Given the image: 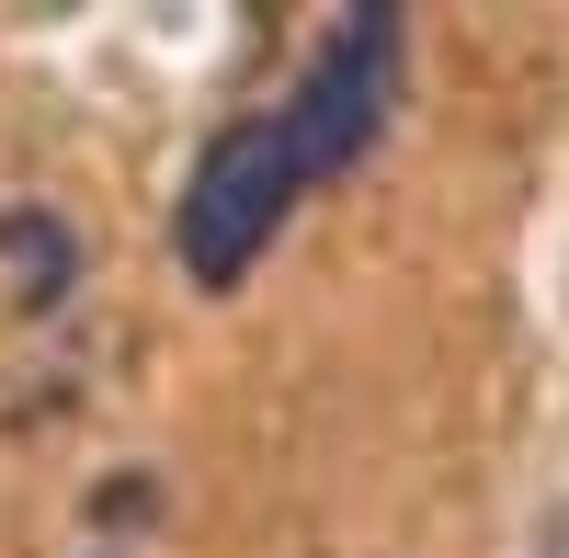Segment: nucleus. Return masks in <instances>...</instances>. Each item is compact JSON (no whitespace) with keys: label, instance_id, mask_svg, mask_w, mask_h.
<instances>
[{"label":"nucleus","instance_id":"obj_2","mask_svg":"<svg viewBox=\"0 0 569 558\" xmlns=\"http://www.w3.org/2000/svg\"><path fill=\"white\" fill-rule=\"evenodd\" d=\"M284 137H297V171L308 182H342L365 171V149L399 126V12H342L319 34L308 80L284 91Z\"/></svg>","mask_w":569,"mask_h":558},{"label":"nucleus","instance_id":"obj_3","mask_svg":"<svg viewBox=\"0 0 569 558\" xmlns=\"http://www.w3.org/2000/svg\"><path fill=\"white\" fill-rule=\"evenodd\" d=\"M0 262H12L23 308H58V297H69V273H80V240H69V217H58V206H0Z\"/></svg>","mask_w":569,"mask_h":558},{"label":"nucleus","instance_id":"obj_1","mask_svg":"<svg viewBox=\"0 0 569 558\" xmlns=\"http://www.w3.org/2000/svg\"><path fill=\"white\" fill-rule=\"evenodd\" d=\"M308 171H297V137L284 114H240L206 137V160L182 171V206H171V240H182V273H194L206 297H228L240 273L273 251V228L297 217Z\"/></svg>","mask_w":569,"mask_h":558},{"label":"nucleus","instance_id":"obj_4","mask_svg":"<svg viewBox=\"0 0 569 558\" xmlns=\"http://www.w3.org/2000/svg\"><path fill=\"white\" fill-rule=\"evenodd\" d=\"M137 514H160V479H103V525H137Z\"/></svg>","mask_w":569,"mask_h":558}]
</instances>
